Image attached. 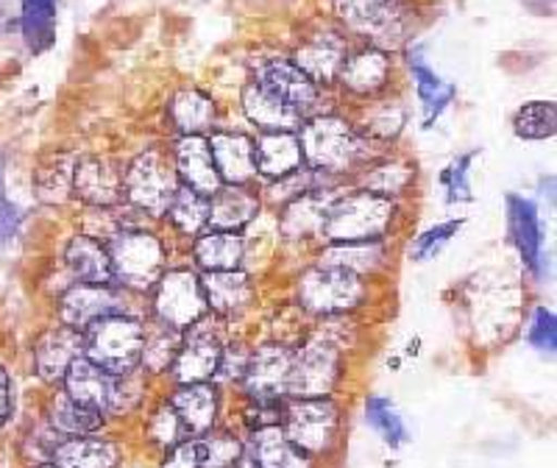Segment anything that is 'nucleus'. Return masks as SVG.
<instances>
[{
	"mask_svg": "<svg viewBox=\"0 0 557 468\" xmlns=\"http://www.w3.org/2000/svg\"><path fill=\"white\" fill-rule=\"evenodd\" d=\"M165 215L171 218V223L178 232L196 237V234H201V229L209 223V198L190 190V187H184V184H178L176 196H173Z\"/></svg>",
	"mask_w": 557,
	"mask_h": 468,
	"instance_id": "obj_39",
	"label": "nucleus"
},
{
	"mask_svg": "<svg viewBox=\"0 0 557 468\" xmlns=\"http://www.w3.org/2000/svg\"><path fill=\"white\" fill-rule=\"evenodd\" d=\"M109 260H112V279L126 287L146 291L157 285L159 276L165 273V246L151 232H121L114 234Z\"/></svg>",
	"mask_w": 557,
	"mask_h": 468,
	"instance_id": "obj_8",
	"label": "nucleus"
},
{
	"mask_svg": "<svg viewBox=\"0 0 557 468\" xmlns=\"http://www.w3.org/2000/svg\"><path fill=\"white\" fill-rule=\"evenodd\" d=\"M51 463L57 468H117L121 449L107 438H62L53 446Z\"/></svg>",
	"mask_w": 557,
	"mask_h": 468,
	"instance_id": "obj_24",
	"label": "nucleus"
},
{
	"mask_svg": "<svg viewBox=\"0 0 557 468\" xmlns=\"http://www.w3.org/2000/svg\"><path fill=\"white\" fill-rule=\"evenodd\" d=\"M162 468H203V443H201V438H193V441L176 443L171 455H168L165 466H162Z\"/></svg>",
	"mask_w": 557,
	"mask_h": 468,
	"instance_id": "obj_51",
	"label": "nucleus"
},
{
	"mask_svg": "<svg viewBox=\"0 0 557 468\" xmlns=\"http://www.w3.org/2000/svg\"><path fill=\"white\" fill-rule=\"evenodd\" d=\"M366 298V282L357 273L335 266H315L298 279V301L315 316H341Z\"/></svg>",
	"mask_w": 557,
	"mask_h": 468,
	"instance_id": "obj_7",
	"label": "nucleus"
},
{
	"mask_svg": "<svg viewBox=\"0 0 557 468\" xmlns=\"http://www.w3.org/2000/svg\"><path fill=\"white\" fill-rule=\"evenodd\" d=\"M396 204L376 193L357 190L337 196L326 209L321 237L330 243H374L393 226Z\"/></svg>",
	"mask_w": 557,
	"mask_h": 468,
	"instance_id": "obj_1",
	"label": "nucleus"
},
{
	"mask_svg": "<svg viewBox=\"0 0 557 468\" xmlns=\"http://www.w3.org/2000/svg\"><path fill=\"white\" fill-rule=\"evenodd\" d=\"M460 226H462V221H446V223H437V226L426 229L424 234H418L416 246H412L416 260H430V257H435V254L441 251V248H444L457 232H460Z\"/></svg>",
	"mask_w": 557,
	"mask_h": 468,
	"instance_id": "obj_47",
	"label": "nucleus"
},
{
	"mask_svg": "<svg viewBox=\"0 0 557 468\" xmlns=\"http://www.w3.org/2000/svg\"><path fill=\"white\" fill-rule=\"evenodd\" d=\"M207 310L201 279L187 268L162 273L153 285V312L159 321L171 323L173 330H190L193 323L207 316Z\"/></svg>",
	"mask_w": 557,
	"mask_h": 468,
	"instance_id": "obj_11",
	"label": "nucleus"
},
{
	"mask_svg": "<svg viewBox=\"0 0 557 468\" xmlns=\"http://www.w3.org/2000/svg\"><path fill=\"white\" fill-rule=\"evenodd\" d=\"M401 126H405V114L399 109H393V112L391 109H382V112L371 114V121L366 123V137L387 143V139H393L401 132Z\"/></svg>",
	"mask_w": 557,
	"mask_h": 468,
	"instance_id": "obj_50",
	"label": "nucleus"
},
{
	"mask_svg": "<svg viewBox=\"0 0 557 468\" xmlns=\"http://www.w3.org/2000/svg\"><path fill=\"white\" fill-rule=\"evenodd\" d=\"M513 132L521 139H549L557 132V109L552 101H532L516 112Z\"/></svg>",
	"mask_w": 557,
	"mask_h": 468,
	"instance_id": "obj_40",
	"label": "nucleus"
},
{
	"mask_svg": "<svg viewBox=\"0 0 557 468\" xmlns=\"http://www.w3.org/2000/svg\"><path fill=\"white\" fill-rule=\"evenodd\" d=\"M20 218H23L20 209L7 196V176H3V165H0V248H7L17 237Z\"/></svg>",
	"mask_w": 557,
	"mask_h": 468,
	"instance_id": "obj_49",
	"label": "nucleus"
},
{
	"mask_svg": "<svg viewBox=\"0 0 557 468\" xmlns=\"http://www.w3.org/2000/svg\"><path fill=\"white\" fill-rule=\"evenodd\" d=\"M366 421L380 432L382 441H385L387 446H393V449H399L401 443L410 438L407 435V424L405 418H401V412L393 407V402L382 399V396H371V399H368Z\"/></svg>",
	"mask_w": 557,
	"mask_h": 468,
	"instance_id": "obj_43",
	"label": "nucleus"
},
{
	"mask_svg": "<svg viewBox=\"0 0 557 468\" xmlns=\"http://www.w3.org/2000/svg\"><path fill=\"white\" fill-rule=\"evenodd\" d=\"M335 193L315 187L305 196L293 198L282 212V234L287 241H301V237H321V226L326 221V209L335 201Z\"/></svg>",
	"mask_w": 557,
	"mask_h": 468,
	"instance_id": "obj_25",
	"label": "nucleus"
},
{
	"mask_svg": "<svg viewBox=\"0 0 557 468\" xmlns=\"http://www.w3.org/2000/svg\"><path fill=\"white\" fill-rule=\"evenodd\" d=\"M410 67L412 78H416L418 101L424 107V126H432L441 118V112L449 107L451 98H455V84L444 82V78L437 76L435 70L421 59V53H412Z\"/></svg>",
	"mask_w": 557,
	"mask_h": 468,
	"instance_id": "obj_34",
	"label": "nucleus"
},
{
	"mask_svg": "<svg viewBox=\"0 0 557 468\" xmlns=\"http://www.w3.org/2000/svg\"><path fill=\"white\" fill-rule=\"evenodd\" d=\"M257 468H310V457L296 449L282 427H260L251 432L248 452H243Z\"/></svg>",
	"mask_w": 557,
	"mask_h": 468,
	"instance_id": "obj_26",
	"label": "nucleus"
},
{
	"mask_svg": "<svg viewBox=\"0 0 557 468\" xmlns=\"http://www.w3.org/2000/svg\"><path fill=\"white\" fill-rule=\"evenodd\" d=\"M182 432H184V427H182V421H178L176 410H173L171 405L159 407V410L153 412L151 424H148V435H151V441L159 443L162 449L182 443Z\"/></svg>",
	"mask_w": 557,
	"mask_h": 468,
	"instance_id": "obj_46",
	"label": "nucleus"
},
{
	"mask_svg": "<svg viewBox=\"0 0 557 468\" xmlns=\"http://www.w3.org/2000/svg\"><path fill=\"white\" fill-rule=\"evenodd\" d=\"M73 196L89 207H114L123 201V171L109 159H82L73 168Z\"/></svg>",
	"mask_w": 557,
	"mask_h": 468,
	"instance_id": "obj_18",
	"label": "nucleus"
},
{
	"mask_svg": "<svg viewBox=\"0 0 557 468\" xmlns=\"http://www.w3.org/2000/svg\"><path fill=\"white\" fill-rule=\"evenodd\" d=\"M182 341V330H173L171 323L157 318L151 327H146V343H143V360H139V366H146L153 373L168 371L173 360H176Z\"/></svg>",
	"mask_w": 557,
	"mask_h": 468,
	"instance_id": "obj_38",
	"label": "nucleus"
},
{
	"mask_svg": "<svg viewBox=\"0 0 557 468\" xmlns=\"http://www.w3.org/2000/svg\"><path fill=\"white\" fill-rule=\"evenodd\" d=\"M253 84H260L262 89H268V93H273V96L282 98L285 103H290L301 118L318 112V107H321L318 84H312L287 59H262L257 64V73H253Z\"/></svg>",
	"mask_w": 557,
	"mask_h": 468,
	"instance_id": "obj_14",
	"label": "nucleus"
},
{
	"mask_svg": "<svg viewBox=\"0 0 557 468\" xmlns=\"http://www.w3.org/2000/svg\"><path fill=\"white\" fill-rule=\"evenodd\" d=\"M278 427L296 449L305 452L307 457H315L330 452L332 443L337 441L341 410L326 396L323 399H296L285 407Z\"/></svg>",
	"mask_w": 557,
	"mask_h": 468,
	"instance_id": "obj_9",
	"label": "nucleus"
},
{
	"mask_svg": "<svg viewBox=\"0 0 557 468\" xmlns=\"http://www.w3.org/2000/svg\"><path fill=\"white\" fill-rule=\"evenodd\" d=\"M221 355V335L212 330V323L201 318L190 327V335L182 341V348H178L176 360H173V377H176L178 385L209 382L212 377H218Z\"/></svg>",
	"mask_w": 557,
	"mask_h": 468,
	"instance_id": "obj_13",
	"label": "nucleus"
},
{
	"mask_svg": "<svg viewBox=\"0 0 557 468\" xmlns=\"http://www.w3.org/2000/svg\"><path fill=\"white\" fill-rule=\"evenodd\" d=\"M507 226L524 266L539 273L544 262V226L535 201L524 196H507Z\"/></svg>",
	"mask_w": 557,
	"mask_h": 468,
	"instance_id": "obj_19",
	"label": "nucleus"
},
{
	"mask_svg": "<svg viewBox=\"0 0 557 468\" xmlns=\"http://www.w3.org/2000/svg\"><path fill=\"white\" fill-rule=\"evenodd\" d=\"M387 73H391V59L380 48H366V51L348 57L341 70V84L355 93V96H374L376 89L385 87Z\"/></svg>",
	"mask_w": 557,
	"mask_h": 468,
	"instance_id": "obj_31",
	"label": "nucleus"
},
{
	"mask_svg": "<svg viewBox=\"0 0 557 468\" xmlns=\"http://www.w3.org/2000/svg\"><path fill=\"white\" fill-rule=\"evenodd\" d=\"M20 32H23L28 51H48L57 39V3L53 0H20Z\"/></svg>",
	"mask_w": 557,
	"mask_h": 468,
	"instance_id": "obj_32",
	"label": "nucleus"
},
{
	"mask_svg": "<svg viewBox=\"0 0 557 468\" xmlns=\"http://www.w3.org/2000/svg\"><path fill=\"white\" fill-rule=\"evenodd\" d=\"M178 190V176L171 159L157 148H148L132 159L123 173V196L137 209L153 218H162Z\"/></svg>",
	"mask_w": 557,
	"mask_h": 468,
	"instance_id": "obj_6",
	"label": "nucleus"
},
{
	"mask_svg": "<svg viewBox=\"0 0 557 468\" xmlns=\"http://www.w3.org/2000/svg\"><path fill=\"white\" fill-rule=\"evenodd\" d=\"M196 262L203 271H237L243 262V237L237 232L201 234L193 246Z\"/></svg>",
	"mask_w": 557,
	"mask_h": 468,
	"instance_id": "obj_33",
	"label": "nucleus"
},
{
	"mask_svg": "<svg viewBox=\"0 0 557 468\" xmlns=\"http://www.w3.org/2000/svg\"><path fill=\"white\" fill-rule=\"evenodd\" d=\"M301 153L310 171L330 176V173L355 171L368 157V137L355 132V126L343 118L321 114L301 128Z\"/></svg>",
	"mask_w": 557,
	"mask_h": 468,
	"instance_id": "obj_2",
	"label": "nucleus"
},
{
	"mask_svg": "<svg viewBox=\"0 0 557 468\" xmlns=\"http://www.w3.org/2000/svg\"><path fill=\"white\" fill-rule=\"evenodd\" d=\"M293 362H296V348L282 346V343L260 346L248 357L246 373H243V387L260 405H276V402L287 396Z\"/></svg>",
	"mask_w": 557,
	"mask_h": 468,
	"instance_id": "obj_12",
	"label": "nucleus"
},
{
	"mask_svg": "<svg viewBox=\"0 0 557 468\" xmlns=\"http://www.w3.org/2000/svg\"><path fill=\"white\" fill-rule=\"evenodd\" d=\"M171 407L176 410L184 432L207 435L218 418V391L212 385H207V382L182 385L176 393H173Z\"/></svg>",
	"mask_w": 557,
	"mask_h": 468,
	"instance_id": "obj_28",
	"label": "nucleus"
},
{
	"mask_svg": "<svg viewBox=\"0 0 557 468\" xmlns=\"http://www.w3.org/2000/svg\"><path fill=\"white\" fill-rule=\"evenodd\" d=\"M14 412V382L9 368L0 362V432L7 430Z\"/></svg>",
	"mask_w": 557,
	"mask_h": 468,
	"instance_id": "obj_52",
	"label": "nucleus"
},
{
	"mask_svg": "<svg viewBox=\"0 0 557 468\" xmlns=\"http://www.w3.org/2000/svg\"><path fill=\"white\" fill-rule=\"evenodd\" d=\"M73 168L76 162L57 159L53 165H42L34 173V190L39 201L45 204H62L73 196Z\"/></svg>",
	"mask_w": 557,
	"mask_h": 468,
	"instance_id": "obj_42",
	"label": "nucleus"
},
{
	"mask_svg": "<svg viewBox=\"0 0 557 468\" xmlns=\"http://www.w3.org/2000/svg\"><path fill=\"white\" fill-rule=\"evenodd\" d=\"M243 112H246V118L253 126L262 128L265 134L296 132L305 123V118L290 103H285L282 98L273 96V93L262 89L260 84H248L243 89Z\"/></svg>",
	"mask_w": 557,
	"mask_h": 468,
	"instance_id": "obj_23",
	"label": "nucleus"
},
{
	"mask_svg": "<svg viewBox=\"0 0 557 468\" xmlns=\"http://www.w3.org/2000/svg\"><path fill=\"white\" fill-rule=\"evenodd\" d=\"M385 260V248L380 241L374 243H330V246L321 251V260L318 266H335L346 268V271L357 273V276L366 279L368 273H374L376 268Z\"/></svg>",
	"mask_w": 557,
	"mask_h": 468,
	"instance_id": "obj_35",
	"label": "nucleus"
},
{
	"mask_svg": "<svg viewBox=\"0 0 557 468\" xmlns=\"http://www.w3.org/2000/svg\"><path fill=\"white\" fill-rule=\"evenodd\" d=\"M84 355V332L73 330L67 323H57L45 330L34 343V368L37 377L48 385H57L64 380L73 360Z\"/></svg>",
	"mask_w": 557,
	"mask_h": 468,
	"instance_id": "obj_16",
	"label": "nucleus"
},
{
	"mask_svg": "<svg viewBox=\"0 0 557 468\" xmlns=\"http://www.w3.org/2000/svg\"><path fill=\"white\" fill-rule=\"evenodd\" d=\"M209 148H212V159H215L223 184H248L257 176L253 139L246 134L218 132L209 137Z\"/></svg>",
	"mask_w": 557,
	"mask_h": 468,
	"instance_id": "obj_21",
	"label": "nucleus"
},
{
	"mask_svg": "<svg viewBox=\"0 0 557 468\" xmlns=\"http://www.w3.org/2000/svg\"><path fill=\"white\" fill-rule=\"evenodd\" d=\"M173 168H176L178 184L190 187V190L201 193V196H215L223 187V178L212 159V148L209 139L201 134H184L176 143V157H173Z\"/></svg>",
	"mask_w": 557,
	"mask_h": 468,
	"instance_id": "obj_17",
	"label": "nucleus"
},
{
	"mask_svg": "<svg viewBox=\"0 0 557 468\" xmlns=\"http://www.w3.org/2000/svg\"><path fill=\"white\" fill-rule=\"evenodd\" d=\"M64 262L78 282L89 285H109L112 282V260L109 248L92 237V234H73L64 248Z\"/></svg>",
	"mask_w": 557,
	"mask_h": 468,
	"instance_id": "obj_29",
	"label": "nucleus"
},
{
	"mask_svg": "<svg viewBox=\"0 0 557 468\" xmlns=\"http://www.w3.org/2000/svg\"><path fill=\"white\" fill-rule=\"evenodd\" d=\"M335 14L348 32L360 34L362 39L393 51L399 48L410 32V3L407 0H332Z\"/></svg>",
	"mask_w": 557,
	"mask_h": 468,
	"instance_id": "obj_4",
	"label": "nucleus"
},
{
	"mask_svg": "<svg viewBox=\"0 0 557 468\" xmlns=\"http://www.w3.org/2000/svg\"><path fill=\"white\" fill-rule=\"evenodd\" d=\"M201 287L207 296V307L218 316H232V312L243 310L253 296L251 279L240 268L237 271H207Z\"/></svg>",
	"mask_w": 557,
	"mask_h": 468,
	"instance_id": "obj_30",
	"label": "nucleus"
},
{
	"mask_svg": "<svg viewBox=\"0 0 557 468\" xmlns=\"http://www.w3.org/2000/svg\"><path fill=\"white\" fill-rule=\"evenodd\" d=\"M62 382L70 399L98 412H126L139 399V380L134 371L109 373L84 355L73 360Z\"/></svg>",
	"mask_w": 557,
	"mask_h": 468,
	"instance_id": "obj_3",
	"label": "nucleus"
},
{
	"mask_svg": "<svg viewBox=\"0 0 557 468\" xmlns=\"http://www.w3.org/2000/svg\"><path fill=\"white\" fill-rule=\"evenodd\" d=\"M203 468H235L243 457V443L228 432H212L201 438Z\"/></svg>",
	"mask_w": 557,
	"mask_h": 468,
	"instance_id": "obj_44",
	"label": "nucleus"
},
{
	"mask_svg": "<svg viewBox=\"0 0 557 468\" xmlns=\"http://www.w3.org/2000/svg\"><path fill=\"white\" fill-rule=\"evenodd\" d=\"M171 118L182 134H203L215 123V103L201 89H182L171 101Z\"/></svg>",
	"mask_w": 557,
	"mask_h": 468,
	"instance_id": "obj_37",
	"label": "nucleus"
},
{
	"mask_svg": "<svg viewBox=\"0 0 557 468\" xmlns=\"http://www.w3.org/2000/svg\"><path fill=\"white\" fill-rule=\"evenodd\" d=\"M341 346L332 337H312L307 346L296 348L287 396H296V399H323V396H330L335 391L337 380H341Z\"/></svg>",
	"mask_w": 557,
	"mask_h": 468,
	"instance_id": "obj_10",
	"label": "nucleus"
},
{
	"mask_svg": "<svg viewBox=\"0 0 557 468\" xmlns=\"http://www.w3.org/2000/svg\"><path fill=\"white\" fill-rule=\"evenodd\" d=\"M530 343L541 352H552L557 343V327H555V312L546 310V307H539V310L532 312V323L530 332H527Z\"/></svg>",
	"mask_w": 557,
	"mask_h": 468,
	"instance_id": "obj_48",
	"label": "nucleus"
},
{
	"mask_svg": "<svg viewBox=\"0 0 557 468\" xmlns=\"http://www.w3.org/2000/svg\"><path fill=\"white\" fill-rule=\"evenodd\" d=\"M260 212V198L246 190V184H223L215 196H209V223L215 232L240 234Z\"/></svg>",
	"mask_w": 557,
	"mask_h": 468,
	"instance_id": "obj_22",
	"label": "nucleus"
},
{
	"mask_svg": "<svg viewBox=\"0 0 557 468\" xmlns=\"http://www.w3.org/2000/svg\"><path fill=\"white\" fill-rule=\"evenodd\" d=\"M146 323L132 316H109L84 330V357L109 373H132L143 360Z\"/></svg>",
	"mask_w": 557,
	"mask_h": 468,
	"instance_id": "obj_5",
	"label": "nucleus"
},
{
	"mask_svg": "<svg viewBox=\"0 0 557 468\" xmlns=\"http://www.w3.org/2000/svg\"><path fill=\"white\" fill-rule=\"evenodd\" d=\"M34 468H57V466H53V463H39V466H34Z\"/></svg>",
	"mask_w": 557,
	"mask_h": 468,
	"instance_id": "obj_53",
	"label": "nucleus"
},
{
	"mask_svg": "<svg viewBox=\"0 0 557 468\" xmlns=\"http://www.w3.org/2000/svg\"><path fill=\"white\" fill-rule=\"evenodd\" d=\"M476 151L462 153L451 162L449 168L444 171V187H446V198L451 204H462V201H471V182H469V173H471V162H474Z\"/></svg>",
	"mask_w": 557,
	"mask_h": 468,
	"instance_id": "obj_45",
	"label": "nucleus"
},
{
	"mask_svg": "<svg viewBox=\"0 0 557 468\" xmlns=\"http://www.w3.org/2000/svg\"><path fill=\"white\" fill-rule=\"evenodd\" d=\"M416 178V168L405 165V162H382L371 171L362 173V190L376 193V196H401Z\"/></svg>",
	"mask_w": 557,
	"mask_h": 468,
	"instance_id": "obj_41",
	"label": "nucleus"
},
{
	"mask_svg": "<svg viewBox=\"0 0 557 468\" xmlns=\"http://www.w3.org/2000/svg\"><path fill=\"white\" fill-rule=\"evenodd\" d=\"M253 153H257V173L268 178H285L305 165L301 143L293 132L262 134L253 146Z\"/></svg>",
	"mask_w": 557,
	"mask_h": 468,
	"instance_id": "obj_27",
	"label": "nucleus"
},
{
	"mask_svg": "<svg viewBox=\"0 0 557 468\" xmlns=\"http://www.w3.org/2000/svg\"><path fill=\"white\" fill-rule=\"evenodd\" d=\"M109 316H126V301L109 285L78 282L59 298V318L78 332L89 330L92 323Z\"/></svg>",
	"mask_w": 557,
	"mask_h": 468,
	"instance_id": "obj_15",
	"label": "nucleus"
},
{
	"mask_svg": "<svg viewBox=\"0 0 557 468\" xmlns=\"http://www.w3.org/2000/svg\"><path fill=\"white\" fill-rule=\"evenodd\" d=\"M48 421H51V430L59 432L62 438H78V435H89V432L101 430L103 412L78 405V402H73L67 393L62 391L51 399Z\"/></svg>",
	"mask_w": 557,
	"mask_h": 468,
	"instance_id": "obj_36",
	"label": "nucleus"
},
{
	"mask_svg": "<svg viewBox=\"0 0 557 468\" xmlns=\"http://www.w3.org/2000/svg\"><path fill=\"white\" fill-rule=\"evenodd\" d=\"M346 42H343L337 34L323 32L310 37L307 42L298 45L296 51V67L310 78L312 84H332L337 76H341L343 64H346Z\"/></svg>",
	"mask_w": 557,
	"mask_h": 468,
	"instance_id": "obj_20",
	"label": "nucleus"
}]
</instances>
